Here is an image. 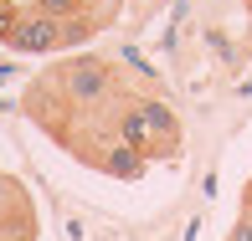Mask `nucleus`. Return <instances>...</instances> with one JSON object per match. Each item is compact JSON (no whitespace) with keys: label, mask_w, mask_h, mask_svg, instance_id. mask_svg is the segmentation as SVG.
Returning <instances> with one entry per match:
<instances>
[{"label":"nucleus","mask_w":252,"mask_h":241,"mask_svg":"<svg viewBox=\"0 0 252 241\" xmlns=\"http://www.w3.org/2000/svg\"><path fill=\"white\" fill-rule=\"evenodd\" d=\"M139 113H144V123H150V159H175V149H180V113L170 108V103H139Z\"/></svg>","instance_id":"3"},{"label":"nucleus","mask_w":252,"mask_h":241,"mask_svg":"<svg viewBox=\"0 0 252 241\" xmlns=\"http://www.w3.org/2000/svg\"><path fill=\"white\" fill-rule=\"evenodd\" d=\"M88 5H93V0H31V10H41V16H52V21H83Z\"/></svg>","instance_id":"5"},{"label":"nucleus","mask_w":252,"mask_h":241,"mask_svg":"<svg viewBox=\"0 0 252 241\" xmlns=\"http://www.w3.org/2000/svg\"><path fill=\"white\" fill-rule=\"evenodd\" d=\"M5 241H36V236H5Z\"/></svg>","instance_id":"9"},{"label":"nucleus","mask_w":252,"mask_h":241,"mask_svg":"<svg viewBox=\"0 0 252 241\" xmlns=\"http://www.w3.org/2000/svg\"><path fill=\"white\" fill-rule=\"evenodd\" d=\"M93 31H98V21H93V16H83V21H52V16H41V10H21L10 47H16V52H31V56H41V52L77 47V41H88Z\"/></svg>","instance_id":"2"},{"label":"nucleus","mask_w":252,"mask_h":241,"mask_svg":"<svg viewBox=\"0 0 252 241\" xmlns=\"http://www.w3.org/2000/svg\"><path fill=\"white\" fill-rule=\"evenodd\" d=\"M16 21H21V10L10 5V0H0V41L10 47V36H16Z\"/></svg>","instance_id":"6"},{"label":"nucleus","mask_w":252,"mask_h":241,"mask_svg":"<svg viewBox=\"0 0 252 241\" xmlns=\"http://www.w3.org/2000/svg\"><path fill=\"white\" fill-rule=\"evenodd\" d=\"M52 87L62 93L72 108H103V103L119 98V72L103 56H67L52 72Z\"/></svg>","instance_id":"1"},{"label":"nucleus","mask_w":252,"mask_h":241,"mask_svg":"<svg viewBox=\"0 0 252 241\" xmlns=\"http://www.w3.org/2000/svg\"><path fill=\"white\" fill-rule=\"evenodd\" d=\"M226 241H252V215H247V211H242V221L232 226V236H226Z\"/></svg>","instance_id":"8"},{"label":"nucleus","mask_w":252,"mask_h":241,"mask_svg":"<svg viewBox=\"0 0 252 241\" xmlns=\"http://www.w3.org/2000/svg\"><path fill=\"white\" fill-rule=\"evenodd\" d=\"M10 205H21V185H16L10 175H5V169H0V215H5Z\"/></svg>","instance_id":"7"},{"label":"nucleus","mask_w":252,"mask_h":241,"mask_svg":"<svg viewBox=\"0 0 252 241\" xmlns=\"http://www.w3.org/2000/svg\"><path fill=\"white\" fill-rule=\"evenodd\" d=\"M93 164L103 169V175H113V180H134L144 169V159L134 154V149H124V144H113V149H103V154H93Z\"/></svg>","instance_id":"4"},{"label":"nucleus","mask_w":252,"mask_h":241,"mask_svg":"<svg viewBox=\"0 0 252 241\" xmlns=\"http://www.w3.org/2000/svg\"><path fill=\"white\" fill-rule=\"evenodd\" d=\"M247 215H252V185H247Z\"/></svg>","instance_id":"10"}]
</instances>
